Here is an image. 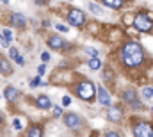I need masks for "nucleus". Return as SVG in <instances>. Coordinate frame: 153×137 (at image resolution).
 Masks as SVG:
<instances>
[{
	"label": "nucleus",
	"mask_w": 153,
	"mask_h": 137,
	"mask_svg": "<svg viewBox=\"0 0 153 137\" xmlns=\"http://www.w3.org/2000/svg\"><path fill=\"white\" fill-rule=\"evenodd\" d=\"M123 98H125V102L128 103L132 109H135V110L143 109V105H141V102H139V98H137V95H135L134 89H126V91L123 93Z\"/></svg>",
	"instance_id": "5"
},
{
	"label": "nucleus",
	"mask_w": 153,
	"mask_h": 137,
	"mask_svg": "<svg viewBox=\"0 0 153 137\" xmlns=\"http://www.w3.org/2000/svg\"><path fill=\"white\" fill-rule=\"evenodd\" d=\"M36 105H38L39 109H43V110H48V109H52V100H50L48 96L41 95V96L36 98Z\"/></svg>",
	"instance_id": "13"
},
{
	"label": "nucleus",
	"mask_w": 153,
	"mask_h": 137,
	"mask_svg": "<svg viewBox=\"0 0 153 137\" xmlns=\"http://www.w3.org/2000/svg\"><path fill=\"white\" fill-rule=\"evenodd\" d=\"M36 2H38V5H43L45 4V0H36Z\"/></svg>",
	"instance_id": "30"
},
{
	"label": "nucleus",
	"mask_w": 153,
	"mask_h": 137,
	"mask_svg": "<svg viewBox=\"0 0 153 137\" xmlns=\"http://www.w3.org/2000/svg\"><path fill=\"white\" fill-rule=\"evenodd\" d=\"M29 137H43V130H41V127H32V128L29 130Z\"/></svg>",
	"instance_id": "17"
},
{
	"label": "nucleus",
	"mask_w": 153,
	"mask_h": 137,
	"mask_svg": "<svg viewBox=\"0 0 153 137\" xmlns=\"http://www.w3.org/2000/svg\"><path fill=\"white\" fill-rule=\"evenodd\" d=\"M11 23H13L14 27H18V29H23V27L27 25V20H25L23 14H20V13H13V14H11Z\"/></svg>",
	"instance_id": "9"
},
{
	"label": "nucleus",
	"mask_w": 153,
	"mask_h": 137,
	"mask_svg": "<svg viewBox=\"0 0 153 137\" xmlns=\"http://www.w3.org/2000/svg\"><path fill=\"white\" fill-rule=\"evenodd\" d=\"M105 137H119V134H116V132H109Z\"/></svg>",
	"instance_id": "29"
},
{
	"label": "nucleus",
	"mask_w": 153,
	"mask_h": 137,
	"mask_svg": "<svg viewBox=\"0 0 153 137\" xmlns=\"http://www.w3.org/2000/svg\"><path fill=\"white\" fill-rule=\"evenodd\" d=\"M89 11H91V13H94V14H98V16L103 13V11H102V7H98L96 4H89Z\"/></svg>",
	"instance_id": "18"
},
{
	"label": "nucleus",
	"mask_w": 153,
	"mask_h": 137,
	"mask_svg": "<svg viewBox=\"0 0 153 137\" xmlns=\"http://www.w3.org/2000/svg\"><path fill=\"white\" fill-rule=\"evenodd\" d=\"M41 59H43V63H48V61H50V54H48V52H43V54H41Z\"/></svg>",
	"instance_id": "21"
},
{
	"label": "nucleus",
	"mask_w": 153,
	"mask_h": 137,
	"mask_svg": "<svg viewBox=\"0 0 153 137\" xmlns=\"http://www.w3.org/2000/svg\"><path fill=\"white\" fill-rule=\"evenodd\" d=\"M48 46L53 48V50H61V48L66 46V43L62 41V37H59V36H52V37L48 39Z\"/></svg>",
	"instance_id": "10"
},
{
	"label": "nucleus",
	"mask_w": 153,
	"mask_h": 137,
	"mask_svg": "<svg viewBox=\"0 0 153 137\" xmlns=\"http://www.w3.org/2000/svg\"><path fill=\"white\" fill-rule=\"evenodd\" d=\"M132 23H134V27H135L137 31H141V32H150L153 29V23H152V20L148 18V14H137Z\"/></svg>",
	"instance_id": "3"
},
{
	"label": "nucleus",
	"mask_w": 153,
	"mask_h": 137,
	"mask_svg": "<svg viewBox=\"0 0 153 137\" xmlns=\"http://www.w3.org/2000/svg\"><path fill=\"white\" fill-rule=\"evenodd\" d=\"M0 2H2V4H7V2H9V0H0Z\"/></svg>",
	"instance_id": "31"
},
{
	"label": "nucleus",
	"mask_w": 153,
	"mask_h": 137,
	"mask_svg": "<svg viewBox=\"0 0 153 137\" xmlns=\"http://www.w3.org/2000/svg\"><path fill=\"white\" fill-rule=\"evenodd\" d=\"M70 102H71V100H70V96H64V98H62V105H64V107H68Z\"/></svg>",
	"instance_id": "25"
},
{
	"label": "nucleus",
	"mask_w": 153,
	"mask_h": 137,
	"mask_svg": "<svg viewBox=\"0 0 153 137\" xmlns=\"http://www.w3.org/2000/svg\"><path fill=\"white\" fill-rule=\"evenodd\" d=\"M143 96H144V98H152L153 96V87H144V89H143Z\"/></svg>",
	"instance_id": "20"
},
{
	"label": "nucleus",
	"mask_w": 153,
	"mask_h": 137,
	"mask_svg": "<svg viewBox=\"0 0 153 137\" xmlns=\"http://www.w3.org/2000/svg\"><path fill=\"white\" fill-rule=\"evenodd\" d=\"M4 96H5V100H9L11 103H14L18 100V96H20V93H18V89H14V87H5V91H4Z\"/></svg>",
	"instance_id": "12"
},
{
	"label": "nucleus",
	"mask_w": 153,
	"mask_h": 137,
	"mask_svg": "<svg viewBox=\"0 0 153 137\" xmlns=\"http://www.w3.org/2000/svg\"><path fill=\"white\" fill-rule=\"evenodd\" d=\"M121 57H123V63H125L126 66H132V68L143 64V61H144L143 48H141V45L135 43V41H128V43L123 46Z\"/></svg>",
	"instance_id": "1"
},
{
	"label": "nucleus",
	"mask_w": 153,
	"mask_h": 137,
	"mask_svg": "<svg viewBox=\"0 0 153 137\" xmlns=\"http://www.w3.org/2000/svg\"><path fill=\"white\" fill-rule=\"evenodd\" d=\"M14 54H18V50H16V48H9V55H11V57H13V55H14Z\"/></svg>",
	"instance_id": "27"
},
{
	"label": "nucleus",
	"mask_w": 153,
	"mask_h": 137,
	"mask_svg": "<svg viewBox=\"0 0 153 137\" xmlns=\"http://www.w3.org/2000/svg\"><path fill=\"white\" fill-rule=\"evenodd\" d=\"M36 86H39V78H32L30 80V87H36Z\"/></svg>",
	"instance_id": "24"
},
{
	"label": "nucleus",
	"mask_w": 153,
	"mask_h": 137,
	"mask_svg": "<svg viewBox=\"0 0 153 137\" xmlns=\"http://www.w3.org/2000/svg\"><path fill=\"white\" fill-rule=\"evenodd\" d=\"M94 91H96V87H94V84L89 82V80H82V82L76 86V95H78L82 100H87V102H91V100L94 98Z\"/></svg>",
	"instance_id": "2"
},
{
	"label": "nucleus",
	"mask_w": 153,
	"mask_h": 137,
	"mask_svg": "<svg viewBox=\"0 0 153 137\" xmlns=\"http://www.w3.org/2000/svg\"><path fill=\"white\" fill-rule=\"evenodd\" d=\"M121 116H123V110H121L119 107H112V105H109L107 118H109L111 121H119V119H121Z\"/></svg>",
	"instance_id": "11"
},
{
	"label": "nucleus",
	"mask_w": 153,
	"mask_h": 137,
	"mask_svg": "<svg viewBox=\"0 0 153 137\" xmlns=\"http://www.w3.org/2000/svg\"><path fill=\"white\" fill-rule=\"evenodd\" d=\"M13 125H14V128H16V130H22V123H20V119H14V121H13Z\"/></svg>",
	"instance_id": "23"
},
{
	"label": "nucleus",
	"mask_w": 153,
	"mask_h": 137,
	"mask_svg": "<svg viewBox=\"0 0 153 137\" xmlns=\"http://www.w3.org/2000/svg\"><path fill=\"white\" fill-rule=\"evenodd\" d=\"M38 73H39V75H43V73H45V64H41V66L38 68Z\"/></svg>",
	"instance_id": "28"
},
{
	"label": "nucleus",
	"mask_w": 153,
	"mask_h": 137,
	"mask_svg": "<svg viewBox=\"0 0 153 137\" xmlns=\"http://www.w3.org/2000/svg\"><path fill=\"white\" fill-rule=\"evenodd\" d=\"M13 59L16 61V64H20V66H25V59H23L20 54H14V55H13Z\"/></svg>",
	"instance_id": "19"
},
{
	"label": "nucleus",
	"mask_w": 153,
	"mask_h": 137,
	"mask_svg": "<svg viewBox=\"0 0 153 137\" xmlns=\"http://www.w3.org/2000/svg\"><path fill=\"white\" fill-rule=\"evenodd\" d=\"M87 64H89V68H91V69H100V68H102V61H100L98 57H93Z\"/></svg>",
	"instance_id": "16"
},
{
	"label": "nucleus",
	"mask_w": 153,
	"mask_h": 137,
	"mask_svg": "<svg viewBox=\"0 0 153 137\" xmlns=\"http://www.w3.org/2000/svg\"><path fill=\"white\" fill-rule=\"evenodd\" d=\"M64 123H66V127H70V128H78V127H82V119H80V116H76V114H66V116H64Z\"/></svg>",
	"instance_id": "8"
},
{
	"label": "nucleus",
	"mask_w": 153,
	"mask_h": 137,
	"mask_svg": "<svg viewBox=\"0 0 153 137\" xmlns=\"http://www.w3.org/2000/svg\"><path fill=\"white\" fill-rule=\"evenodd\" d=\"M103 4L111 9H119L123 5V0H103Z\"/></svg>",
	"instance_id": "15"
},
{
	"label": "nucleus",
	"mask_w": 153,
	"mask_h": 137,
	"mask_svg": "<svg viewBox=\"0 0 153 137\" xmlns=\"http://www.w3.org/2000/svg\"><path fill=\"white\" fill-rule=\"evenodd\" d=\"M0 123H2V114H0Z\"/></svg>",
	"instance_id": "32"
},
{
	"label": "nucleus",
	"mask_w": 153,
	"mask_h": 137,
	"mask_svg": "<svg viewBox=\"0 0 153 137\" xmlns=\"http://www.w3.org/2000/svg\"><path fill=\"white\" fill-rule=\"evenodd\" d=\"M68 22H70L71 25H75V27H82V25L85 23V14H84L82 11H78V9H73V11H70V14H68Z\"/></svg>",
	"instance_id": "6"
},
{
	"label": "nucleus",
	"mask_w": 153,
	"mask_h": 137,
	"mask_svg": "<svg viewBox=\"0 0 153 137\" xmlns=\"http://www.w3.org/2000/svg\"><path fill=\"white\" fill-rule=\"evenodd\" d=\"M134 136L135 137H153V127L148 121H139L134 125Z\"/></svg>",
	"instance_id": "4"
},
{
	"label": "nucleus",
	"mask_w": 153,
	"mask_h": 137,
	"mask_svg": "<svg viewBox=\"0 0 153 137\" xmlns=\"http://www.w3.org/2000/svg\"><path fill=\"white\" fill-rule=\"evenodd\" d=\"M53 114H55V118H59L61 116V107H53Z\"/></svg>",
	"instance_id": "26"
},
{
	"label": "nucleus",
	"mask_w": 153,
	"mask_h": 137,
	"mask_svg": "<svg viewBox=\"0 0 153 137\" xmlns=\"http://www.w3.org/2000/svg\"><path fill=\"white\" fill-rule=\"evenodd\" d=\"M96 93H98V102L102 103V105H105V107H109L111 105V96H109V93H107V89L103 87V86H98L96 87Z\"/></svg>",
	"instance_id": "7"
},
{
	"label": "nucleus",
	"mask_w": 153,
	"mask_h": 137,
	"mask_svg": "<svg viewBox=\"0 0 153 137\" xmlns=\"http://www.w3.org/2000/svg\"><path fill=\"white\" fill-rule=\"evenodd\" d=\"M11 64H9V61H5V59H2L0 61V73H4V75H11Z\"/></svg>",
	"instance_id": "14"
},
{
	"label": "nucleus",
	"mask_w": 153,
	"mask_h": 137,
	"mask_svg": "<svg viewBox=\"0 0 153 137\" xmlns=\"http://www.w3.org/2000/svg\"><path fill=\"white\" fill-rule=\"evenodd\" d=\"M57 31H61V32H68V27L62 25V23H57Z\"/></svg>",
	"instance_id": "22"
}]
</instances>
